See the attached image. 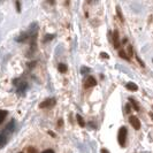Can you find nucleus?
Returning <instances> with one entry per match:
<instances>
[{
    "mask_svg": "<svg viewBox=\"0 0 153 153\" xmlns=\"http://www.w3.org/2000/svg\"><path fill=\"white\" fill-rule=\"evenodd\" d=\"M76 119H77V122H78V124H79L81 127H84V126H85V122H84V120H83V117H82L81 115H77Z\"/></svg>",
    "mask_w": 153,
    "mask_h": 153,
    "instance_id": "9",
    "label": "nucleus"
},
{
    "mask_svg": "<svg viewBox=\"0 0 153 153\" xmlns=\"http://www.w3.org/2000/svg\"><path fill=\"white\" fill-rule=\"evenodd\" d=\"M150 116H151V119H152V120H153V114H152V113L150 114Z\"/></svg>",
    "mask_w": 153,
    "mask_h": 153,
    "instance_id": "20",
    "label": "nucleus"
},
{
    "mask_svg": "<svg viewBox=\"0 0 153 153\" xmlns=\"http://www.w3.org/2000/svg\"><path fill=\"white\" fill-rule=\"evenodd\" d=\"M126 88L128 89V90H130V91H136L138 89V86L135 83H128V84L126 85Z\"/></svg>",
    "mask_w": 153,
    "mask_h": 153,
    "instance_id": "6",
    "label": "nucleus"
},
{
    "mask_svg": "<svg viewBox=\"0 0 153 153\" xmlns=\"http://www.w3.org/2000/svg\"><path fill=\"white\" fill-rule=\"evenodd\" d=\"M127 128L121 127L120 130H119V135H117V140H119V144L121 146L126 145V139H127Z\"/></svg>",
    "mask_w": 153,
    "mask_h": 153,
    "instance_id": "1",
    "label": "nucleus"
},
{
    "mask_svg": "<svg viewBox=\"0 0 153 153\" xmlns=\"http://www.w3.org/2000/svg\"><path fill=\"white\" fill-rule=\"evenodd\" d=\"M129 100H130L131 106H132V107L135 108V111H137V112H138V111H139V106H138V104L136 102V100H134L132 98H130Z\"/></svg>",
    "mask_w": 153,
    "mask_h": 153,
    "instance_id": "8",
    "label": "nucleus"
},
{
    "mask_svg": "<svg viewBox=\"0 0 153 153\" xmlns=\"http://www.w3.org/2000/svg\"><path fill=\"white\" fill-rule=\"evenodd\" d=\"M42 153H54L53 150H45L44 152H42Z\"/></svg>",
    "mask_w": 153,
    "mask_h": 153,
    "instance_id": "15",
    "label": "nucleus"
},
{
    "mask_svg": "<svg viewBox=\"0 0 153 153\" xmlns=\"http://www.w3.org/2000/svg\"><path fill=\"white\" fill-rule=\"evenodd\" d=\"M113 43H114L115 48L120 47V40H119V32H117V30H115L113 32Z\"/></svg>",
    "mask_w": 153,
    "mask_h": 153,
    "instance_id": "5",
    "label": "nucleus"
},
{
    "mask_svg": "<svg viewBox=\"0 0 153 153\" xmlns=\"http://www.w3.org/2000/svg\"><path fill=\"white\" fill-rule=\"evenodd\" d=\"M54 104H55V99H53V98H50V99L44 100V101H43V102L39 105V107H40V108H47V107L53 106Z\"/></svg>",
    "mask_w": 153,
    "mask_h": 153,
    "instance_id": "3",
    "label": "nucleus"
},
{
    "mask_svg": "<svg viewBox=\"0 0 153 153\" xmlns=\"http://www.w3.org/2000/svg\"><path fill=\"white\" fill-rule=\"evenodd\" d=\"M6 143V137L4 135H0V146H2Z\"/></svg>",
    "mask_w": 153,
    "mask_h": 153,
    "instance_id": "12",
    "label": "nucleus"
},
{
    "mask_svg": "<svg viewBox=\"0 0 153 153\" xmlns=\"http://www.w3.org/2000/svg\"><path fill=\"white\" fill-rule=\"evenodd\" d=\"M28 153H37V150H36V147H29L28 149Z\"/></svg>",
    "mask_w": 153,
    "mask_h": 153,
    "instance_id": "13",
    "label": "nucleus"
},
{
    "mask_svg": "<svg viewBox=\"0 0 153 153\" xmlns=\"http://www.w3.org/2000/svg\"><path fill=\"white\" fill-rule=\"evenodd\" d=\"M131 108H130V105L128 104V105H126V113H130L131 111H130Z\"/></svg>",
    "mask_w": 153,
    "mask_h": 153,
    "instance_id": "14",
    "label": "nucleus"
},
{
    "mask_svg": "<svg viewBox=\"0 0 153 153\" xmlns=\"http://www.w3.org/2000/svg\"><path fill=\"white\" fill-rule=\"evenodd\" d=\"M6 116H7V112H6V111L0 109V123L4 122V120L6 119Z\"/></svg>",
    "mask_w": 153,
    "mask_h": 153,
    "instance_id": "7",
    "label": "nucleus"
},
{
    "mask_svg": "<svg viewBox=\"0 0 153 153\" xmlns=\"http://www.w3.org/2000/svg\"><path fill=\"white\" fill-rule=\"evenodd\" d=\"M101 55H102V56H104V58H108V55L106 53H101Z\"/></svg>",
    "mask_w": 153,
    "mask_h": 153,
    "instance_id": "19",
    "label": "nucleus"
},
{
    "mask_svg": "<svg viewBox=\"0 0 153 153\" xmlns=\"http://www.w3.org/2000/svg\"><path fill=\"white\" fill-rule=\"evenodd\" d=\"M119 54H120V56H121V58L126 59V60H129V56H127V53H126L124 51H122V50H121V51L119 52Z\"/></svg>",
    "mask_w": 153,
    "mask_h": 153,
    "instance_id": "11",
    "label": "nucleus"
},
{
    "mask_svg": "<svg viewBox=\"0 0 153 153\" xmlns=\"http://www.w3.org/2000/svg\"><path fill=\"white\" fill-rule=\"evenodd\" d=\"M129 121H130V124L136 129V130H139V129H140V122H139V120H138L136 116H130Z\"/></svg>",
    "mask_w": 153,
    "mask_h": 153,
    "instance_id": "4",
    "label": "nucleus"
},
{
    "mask_svg": "<svg viewBox=\"0 0 153 153\" xmlns=\"http://www.w3.org/2000/svg\"><path fill=\"white\" fill-rule=\"evenodd\" d=\"M128 48H129V54H130V56H132V46H129Z\"/></svg>",
    "mask_w": 153,
    "mask_h": 153,
    "instance_id": "16",
    "label": "nucleus"
},
{
    "mask_svg": "<svg viewBox=\"0 0 153 153\" xmlns=\"http://www.w3.org/2000/svg\"><path fill=\"white\" fill-rule=\"evenodd\" d=\"M100 153H109V152H108L106 149H101V150H100Z\"/></svg>",
    "mask_w": 153,
    "mask_h": 153,
    "instance_id": "17",
    "label": "nucleus"
},
{
    "mask_svg": "<svg viewBox=\"0 0 153 153\" xmlns=\"http://www.w3.org/2000/svg\"><path fill=\"white\" fill-rule=\"evenodd\" d=\"M97 84V81H96V78L92 76H89L86 79H85V83H84V88L85 89H89V88H92V86H94V85Z\"/></svg>",
    "mask_w": 153,
    "mask_h": 153,
    "instance_id": "2",
    "label": "nucleus"
},
{
    "mask_svg": "<svg viewBox=\"0 0 153 153\" xmlns=\"http://www.w3.org/2000/svg\"><path fill=\"white\" fill-rule=\"evenodd\" d=\"M16 7H17V10L20 12V2H16Z\"/></svg>",
    "mask_w": 153,
    "mask_h": 153,
    "instance_id": "18",
    "label": "nucleus"
},
{
    "mask_svg": "<svg viewBox=\"0 0 153 153\" xmlns=\"http://www.w3.org/2000/svg\"><path fill=\"white\" fill-rule=\"evenodd\" d=\"M59 71L66 73V71H67V66H66L65 63H60V65H59Z\"/></svg>",
    "mask_w": 153,
    "mask_h": 153,
    "instance_id": "10",
    "label": "nucleus"
}]
</instances>
